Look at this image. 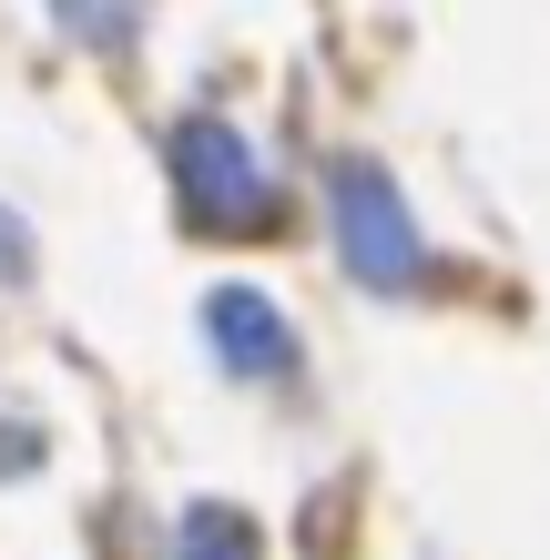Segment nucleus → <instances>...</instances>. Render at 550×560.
<instances>
[{"instance_id":"7ed1b4c3","label":"nucleus","mask_w":550,"mask_h":560,"mask_svg":"<svg viewBox=\"0 0 550 560\" xmlns=\"http://www.w3.org/2000/svg\"><path fill=\"white\" fill-rule=\"evenodd\" d=\"M204 337H214V357L235 377H285V368H296V326L276 316L266 285H214L204 295Z\"/></svg>"},{"instance_id":"39448f33","label":"nucleus","mask_w":550,"mask_h":560,"mask_svg":"<svg viewBox=\"0 0 550 560\" xmlns=\"http://www.w3.org/2000/svg\"><path fill=\"white\" fill-rule=\"evenodd\" d=\"M51 11H61V31H82V42H133V0H51Z\"/></svg>"},{"instance_id":"20e7f679","label":"nucleus","mask_w":550,"mask_h":560,"mask_svg":"<svg viewBox=\"0 0 550 560\" xmlns=\"http://www.w3.org/2000/svg\"><path fill=\"white\" fill-rule=\"evenodd\" d=\"M184 560H266V540H255V520L245 510H184V540H174Z\"/></svg>"},{"instance_id":"f257e3e1","label":"nucleus","mask_w":550,"mask_h":560,"mask_svg":"<svg viewBox=\"0 0 550 560\" xmlns=\"http://www.w3.org/2000/svg\"><path fill=\"white\" fill-rule=\"evenodd\" d=\"M164 153H174L184 214L204 224V235H266V224H276V184H266V163H255V143L235 133V122L194 113V122H174Z\"/></svg>"},{"instance_id":"423d86ee","label":"nucleus","mask_w":550,"mask_h":560,"mask_svg":"<svg viewBox=\"0 0 550 560\" xmlns=\"http://www.w3.org/2000/svg\"><path fill=\"white\" fill-rule=\"evenodd\" d=\"M0 276H31V245H21V224L0 214Z\"/></svg>"},{"instance_id":"f03ea898","label":"nucleus","mask_w":550,"mask_h":560,"mask_svg":"<svg viewBox=\"0 0 550 560\" xmlns=\"http://www.w3.org/2000/svg\"><path fill=\"white\" fill-rule=\"evenodd\" d=\"M337 245L358 266V285H377V295L418 285V224L377 163H337Z\"/></svg>"},{"instance_id":"0eeeda50","label":"nucleus","mask_w":550,"mask_h":560,"mask_svg":"<svg viewBox=\"0 0 550 560\" xmlns=\"http://www.w3.org/2000/svg\"><path fill=\"white\" fill-rule=\"evenodd\" d=\"M31 458H42V439H0V479H21Z\"/></svg>"}]
</instances>
